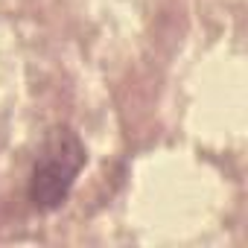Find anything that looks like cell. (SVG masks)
Masks as SVG:
<instances>
[{
    "instance_id": "6da1fadb",
    "label": "cell",
    "mask_w": 248,
    "mask_h": 248,
    "mask_svg": "<svg viewBox=\"0 0 248 248\" xmlns=\"http://www.w3.org/2000/svg\"><path fill=\"white\" fill-rule=\"evenodd\" d=\"M85 167V146L73 129L56 126L44 138L32 172H30V202L38 210H56L64 204L79 170Z\"/></svg>"
}]
</instances>
